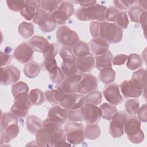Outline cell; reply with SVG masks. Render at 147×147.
<instances>
[{
	"mask_svg": "<svg viewBox=\"0 0 147 147\" xmlns=\"http://www.w3.org/2000/svg\"><path fill=\"white\" fill-rule=\"evenodd\" d=\"M29 44L34 51L43 53L49 45V42L43 36L36 35L29 40Z\"/></svg>",
	"mask_w": 147,
	"mask_h": 147,
	"instance_id": "obj_22",
	"label": "cell"
},
{
	"mask_svg": "<svg viewBox=\"0 0 147 147\" xmlns=\"http://www.w3.org/2000/svg\"><path fill=\"white\" fill-rule=\"evenodd\" d=\"M64 91L60 87H56L55 89L49 90L45 91V96L47 100L52 104L57 105L65 95Z\"/></svg>",
	"mask_w": 147,
	"mask_h": 147,
	"instance_id": "obj_24",
	"label": "cell"
},
{
	"mask_svg": "<svg viewBox=\"0 0 147 147\" xmlns=\"http://www.w3.org/2000/svg\"><path fill=\"white\" fill-rule=\"evenodd\" d=\"M85 105L83 96L70 109L68 112V118L72 122H81L83 120V110Z\"/></svg>",
	"mask_w": 147,
	"mask_h": 147,
	"instance_id": "obj_19",
	"label": "cell"
},
{
	"mask_svg": "<svg viewBox=\"0 0 147 147\" xmlns=\"http://www.w3.org/2000/svg\"><path fill=\"white\" fill-rule=\"evenodd\" d=\"M6 3L8 8L13 11H20L25 7V1H7Z\"/></svg>",
	"mask_w": 147,
	"mask_h": 147,
	"instance_id": "obj_50",
	"label": "cell"
},
{
	"mask_svg": "<svg viewBox=\"0 0 147 147\" xmlns=\"http://www.w3.org/2000/svg\"><path fill=\"white\" fill-rule=\"evenodd\" d=\"M113 58V54L109 51H108L104 54L95 56V64L96 68L98 70L100 71L104 68L111 67Z\"/></svg>",
	"mask_w": 147,
	"mask_h": 147,
	"instance_id": "obj_21",
	"label": "cell"
},
{
	"mask_svg": "<svg viewBox=\"0 0 147 147\" xmlns=\"http://www.w3.org/2000/svg\"><path fill=\"white\" fill-rule=\"evenodd\" d=\"M50 17V13L47 12L42 9H38L36 11L35 16L33 19V22L40 26L44 23Z\"/></svg>",
	"mask_w": 147,
	"mask_h": 147,
	"instance_id": "obj_41",
	"label": "cell"
},
{
	"mask_svg": "<svg viewBox=\"0 0 147 147\" xmlns=\"http://www.w3.org/2000/svg\"><path fill=\"white\" fill-rule=\"evenodd\" d=\"M122 29L114 23L107 21L100 22L99 37L109 44H117L122 39Z\"/></svg>",
	"mask_w": 147,
	"mask_h": 147,
	"instance_id": "obj_2",
	"label": "cell"
},
{
	"mask_svg": "<svg viewBox=\"0 0 147 147\" xmlns=\"http://www.w3.org/2000/svg\"><path fill=\"white\" fill-rule=\"evenodd\" d=\"M103 94L106 100L113 105L120 104L123 100L119 91V87L116 83L110 84L106 87Z\"/></svg>",
	"mask_w": 147,
	"mask_h": 147,
	"instance_id": "obj_13",
	"label": "cell"
},
{
	"mask_svg": "<svg viewBox=\"0 0 147 147\" xmlns=\"http://www.w3.org/2000/svg\"><path fill=\"white\" fill-rule=\"evenodd\" d=\"M1 83L2 85L14 84L20 78V71L13 65L1 67Z\"/></svg>",
	"mask_w": 147,
	"mask_h": 147,
	"instance_id": "obj_11",
	"label": "cell"
},
{
	"mask_svg": "<svg viewBox=\"0 0 147 147\" xmlns=\"http://www.w3.org/2000/svg\"><path fill=\"white\" fill-rule=\"evenodd\" d=\"M18 117L12 113H5L2 114L1 117V129H4L10 125L18 123Z\"/></svg>",
	"mask_w": 147,
	"mask_h": 147,
	"instance_id": "obj_36",
	"label": "cell"
},
{
	"mask_svg": "<svg viewBox=\"0 0 147 147\" xmlns=\"http://www.w3.org/2000/svg\"><path fill=\"white\" fill-rule=\"evenodd\" d=\"M99 78L104 84H110L114 82L115 79V72L112 67L104 68L100 70L99 74Z\"/></svg>",
	"mask_w": 147,
	"mask_h": 147,
	"instance_id": "obj_29",
	"label": "cell"
},
{
	"mask_svg": "<svg viewBox=\"0 0 147 147\" xmlns=\"http://www.w3.org/2000/svg\"><path fill=\"white\" fill-rule=\"evenodd\" d=\"M100 22L93 21L90 24V31L91 36L94 38L99 37V27Z\"/></svg>",
	"mask_w": 147,
	"mask_h": 147,
	"instance_id": "obj_57",
	"label": "cell"
},
{
	"mask_svg": "<svg viewBox=\"0 0 147 147\" xmlns=\"http://www.w3.org/2000/svg\"><path fill=\"white\" fill-rule=\"evenodd\" d=\"M98 87V80L96 78L90 74L82 75V78L79 82L76 92L80 95L87 94L95 90Z\"/></svg>",
	"mask_w": 147,
	"mask_h": 147,
	"instance_id": "obj_9",
	"label": "cell"
},
{
	"mask_svg": "<svg viewBox=\"0 0 147 147\" xmlns=\"http://www.w3.org/2000/svg\"><path fill=\"white\" fill-rule=\"evenodd\" d=\"M146 11L138 5H134L131 6L128 10V14L132 22L139 23V20L141 14Z\"/></svg>",
	"mask_w": 147,
	"mask_h": 147,
	"instance_id": "obj_40",
	"label": "cell"
},
{
	"mask_svg": "<svg viewBox=\"0 0 147 147\" xmlns=\"http://www.w3.org/2000/svg\"><path fill=\"white\" fill-rule=\"evenodd\" d=\"M83 100L84 103H91L95 105H99L102 100V94L101 92L94 90L83 96Z\"/></svg>",
	"mask_w": 147,
	"mask_h": 147,
	"instance_id": "obj_34",
	"label": "cell"
},
{
	"mask_svg": "<svg viewBox=\"0 0 147 147\" xmlns=\"http://www.w3.org/2000/svg\"><path fill=\"white\" fill-rule=\"evenodd\" d=\"M72 50L76 58L82 57L90 55L89 46L84 41H78L72 47Z\"/></svg>",
	"mask_w": 147,
	"mask_h": 147,
	"instance_id": "obj_27",
	"label": "cell"
},
{
	"mask_svg": "<svg viewBox=\"0 0 147 147\" xmlns=\"http://www.w3.org/2000/svg\"><path fill=\"white\" fill-rule=\"evenodd\" d=\"M29 98L32 104L34 105H40L45 101V96L42 91L35 88L30 91L29 94Z\"/></svg>",
	"mask_w": 147,
	"mask_h": 147,
	"instance_id": "obj_35",
	"label": "cell"
},
{
	"mask_svg": "<svg viewBox=\"0 0 147 147\" xmlns=\"http://www.w3.org/2000/svg\"><path fill=\"white\" fill-rule=\"evenodd\" d=\"M85 138L88 140H96L100 135V129L97 124H87L84 129Z\"/></svg>",
	"mask_w": 147,
	"mask_h": 147,
	"instance_id": "obj_28",
	"label": "cell"
},
{
	"mask_svg": "<svg viewBox=\"0 0 147 147\" xmlns=\"http://www.w3.org/2000/svg\"><path fill=\"white\" fill-rule=\"evenodd\" d=\"M75 2L80 4L82 7H87L96 4V1H75Z\"/></svg>",
	"mask_w": 147,
	"mask_h": 147,
	"instance_id": "obj_59",
	"label": "cell"
},
{
	"mask_svg": "<svg viewBox=\"0 0 147 147\" xmlns=\"http://www.w3.org/2000/svg\"><path fill=\"white\" fill-rule=\"evenodd\" d=\"M90 47L92 53L95 56H98L104 54L109 51V44L98 37L94 38L90 41Z\"/></svg>",
	"mask_w": 147,
	"mask_h": 147,
	"instance_id": "obj_18",
	"label": "cell"
},
{
	"mask_svg": "<svg viewBox=\"0 0 147 147\" xmlns=\"http://www.w3.org/2000/svg\"><path fill=\"white\" fill-rule=\"evenodd\" d=\"M56 37L59 43L64 47H71L79 41L77 33L65 25L61 26L57 29Z\"/></svg>",
	"mask_w": 147,
	"mask_h": 147,
	"instance_id": "obj_7",
	"label": "cell"
},
{
	"mask_svg": "<svg viewBox=\"0 0 147 147\" xmlns=\"http://www.w3.org/2000/svg\"><path fill=\"white\" fill-rule=\"evenodd\" d=\"M146 110H147L146 104H144L140 108H139V109L137 113L138 118L141 122H146L147 121Z\"/></svg>",
	"mask_w": 147,
	"mask_h": 147,
	"instance_id": "obj_55",
	"label": "cell"
},
{
	"mask_svg": "<svg viewBox=\"0 0 147 147\" xmlns=\"http://www.w3.org/2000/svg\"><path fill=\"white\" fill-rule=\"evenodd\" d=\"M36 10H37L33 6L25 1V6L20 11V14L26 20L30 21L33 19Z\"/></svg>",
	"mask_w": 147,
	"mask_h": 147,
	"instance_id": "obj_44",
	"label": "cell"
},
{
	"mask_svg": "<svg viewBox=\"0 0 147 147\" xmlns=\"http://www.w3.org/2000/svg\"><path fill=\"white\" fill-rule=\"evenodd\" d=\"M120 13L119 10L115 7L111 6L107 8L105 12V19L107 22H115Z\"/></svg>",
	"mask_w": 147,
	"mask_h": 147,
	"instance_id": "obj_48",
	"label": "cell"
},
{
	"mask_svg": "<svg viewBox=\"0 0 147 147\" xmlns=\"http://www.w3.org/2000/svg\"><path fill=\"white\" fill-rule=\"evenodd\" d=\"M115 22L121 29H126L129 25V21L126 11H120Z\"/></svg>",
	"mask_w": 147,
	"mask_h": 147,
	"instance_id": "obj_49",
	"label": "cell"
},
{
	"mask_svg": "<svg viewBox=\"0 0 147 147\" xmlns=\"http://www.w3.org/2000/svg\"><path fill=\"white\" fill-rule=\"evenodd\" d=\"M34 51L29 44L22 42L16 48L13 52V56L18 62L25 64L32 60Z\"/></svg>",
	"mask_w": 147,
	"mask_h": 147,
	"instance_id": "obj_12",
	"label": "cell"
},
{
	"mask_svg": "<svg viewBox=\"0 0 147 147\" xmlns=\"http://www.w3.org/2000/svg\"><path fill=\"white\" fill-rule=\"evenodd\" d=\"M32 103L27 93H21L14 97V103L11 107V112L18 118L25 117L28 113Z\"/></svg>",
	"mask_w": 147,
	"mask_h": 147,
	"instance_id": "obj_6",
	"label": "cell"
},
{
	"mask_svg": "<svg viewBox=\"0 0 147 147\" xmlns=\"http://www.w3.org/2000/svg\"><path fill=\"white\" fill-rule=\"evenodd\" d=\"M124 131L128 139L133 144H140L144 140V134L141 129V121L134 115L127 118Z\"/></svg>",
	"mask_w": 147,
	"mask_h": 147,
	"instance_id": "obj_4",
	"label": "cell"
},
{
	"mask_svg": "<svg viewBox=\"0 0 147 147\" xmlns=\"http://www.w3.org/2000/svg\"><path fill=\"white\" fill-rule=\"evenodd\" d=\"M43 65L44 68L49 72L57 67V62L55 59H49V60H44L43 62Z\"/></svg>",
	"mask_w": 147,
	"mask_h": 147,
	"instance_id": "obj_56",
	"label": "cell"
},
{
	"mask_svg": "<svg viewBox=\"0 0 147 147\" xmlns=\"http://www.w3.org/2000/svg\"><path fill=\"white\" fill-rule=\"evenodd\" d=\"M82 78V75L76 74L70 77H66L61 83L60 87L65 93H75L76 87Z\"/></svg>",
	"mask_w": 147,
	"mask_h": 147,
	"instance_id": "obj_20",
	"label": "cell"
},
{
	"mask_svg": "<svg viewBox=\"0 0 147 147\" xmlns=\"http://www.w3.org/2000/svg\"><path fill=\"white\" fill-rule=\"evenodd\" d=\"M99 107L102 111V117L107 121H110L115 114L117 112V107L110 103H103Z\"/></svg>",
	"mask_w": 147,
	"mask_h": 147,
	"instance_id": "obj_30",
	"label": "cell"
},
{
	"mask_svg": "<svg viewBox=\"0 0 147 147\" xmlns=\"http://www.w3.org/2000/svg\"><path fill=\"white\" fill-rule=\"evenodd\" d=\"M58 8L64 11L69 18L72 16L74 12V6L73 4L68 1H62Z\"/></svg>",
	"mask_w": 147,
	"mask_h": 147,
	"instance_id": "obj_52",
	"label": "cell"
},
{
	"mask_svg": "<svg viewBox=\"0 0 147 147\" xmlns=\"http://www.w3.org/2000/svg\"><path fill=\"white\" fill-rule=\"evenodd\" d=\"M127 59V55L125 54H119L113 58L112 63L115 65H122L125 64Z\"/></svg>",
	"mask_w": 147,
	"mask_h": 147,
	"instance_id": "obj_54",
	"label": "cell"
},
{
	"mask_svg": "<svg viewBox=\"0 0 147 147\" xmlns=\"http://www.w3.org/2000/svg\"><path fill=\"white\" fill-rule=\"evenodd\" d=\"M59 52V47L56 43H51L44 51L43 56L44 60L55 59Z\"/></svg>",
	"mask_w": 147,
	"mask_h": 147,
	"instance_id": "obj_45",
	"label": "cell"
},
{
	"mask_svg": "<svg viewBox=\"0 0 147 147\" xmlns=\"http://www.w3.org/2000/svg\"><path fill=\"white\" fill-rule=\"evenodd\" d=\"M122 94L126 98H138L142 94L144 88L133 80H126L120 85Z\"/></svg>",
	"mask_w": 147,
	"mask_h": 147,
	"instance_id": "obj_10",
	"label": "cell"
},
{
	"mask_svg": "<svg viewBox=\"0 0 147 147\" xmlns=\"http://www.w3.org/2000/svg\"><path fill=\"white\" fill-rule=\"evenodd\" d=\"M131 80L136 82L144 88L146 87V71L145 69H140L133 72Z\"/></svg>",
	"mask_w": 147,
	"mask_h": 147,
	"instance_id": "obj_38",
	"label": "cell"
},
{
	"mask_svg": "<svg viewBox=\"0 0 147 147\" xmlns=\"http://www.w3.org/2000/svg\"><path fill=\"white\" fill-rule=\"evenodd\" d=\"M26 123L28 130L32 134H36L42 127L43 121L37 116L29 115L26 118Z\"/></svg>",
	"mask_w": 147,
	"mask_h": 147,
	"instance_id": "obj_25",
	"label": "cell"
},
{
	"mask_svg": "<svg viewBox=\"0 0 147 147\" xmlns=\"http://www.w3.org/2000/svg\"><path fill=\"white\" fill-rule=\"evenodd\" d=\"M66 140L69 144H80L85 139L83 126L81 123L69 122L64 127Z\"/></svg>",
	"mask_w": 147,
	"mask_h": 147,
	"instance_id": "obj_5",
	"label": "cell"
},
{
	"mask_svg": "<svg viewBox=\"0 0 147 147\" xmlns=\"http://www.w3.org/2000/svg\"><path fill=\"white\" fill-rule=\"evenodd\" d=\"M146 11H144L141 15L140 20H139V23L141 24L142 28L144 29L145 31V29L146 28Z\"/></svg>",
	"mask_w": 147,
	"mask_h": 147,
	"instance_id": "obj_60",
	"label": "cell"
},
{
	"mask_svg": "<svg viewBox=\"0 0 147 147\" xmlns=\"http://www.w3.org/2000/svg\"><path fill=\"white\" fill-rule=\"evenodd\" d=\"M60 56L63 61H76V57L73 53L71 47H63L60 49Z\"/></svg>",
	"mask_w": 147,
	"mask_h": 147,
	"instance_id": "obj_47",
	"label": "cell"
},
{
	"mask_svg": "<svg viewBox=\"0 0 147 147\" xmlns=\"http://www.w3.org/2000/svg\"><path fill=\"white\" fill-rule=\"evenodd\" d=\"M51 17L53 21L59 25L64 24L67 19L69 18L67 13L61 9L57 8L53 12L51 13Z\"/></svg>",
	"mask_w": 147,
	"mask_h": 147,
	"instance_id": "obj_37",
	"label": "cell"
},
{
	"mask_svg": "<svg viewBox=\"0 0 147 147\" xmlns=\"http://www.w3.org/2000/svg\"><path fill=\"white\" fill-rule=\"evenodd\" d=\"M68 118V110L59 105L52 107L49 109L47 116V119L60 125H63Z\"/></svg>",
	"mask_w": 147,
	"mask_h": 147,
	"instance_id": "obj_15",
	"label": "cell"
},
{
	"mask_svg": "<svg viewBox=\"0 0 147 147\" xmlns=\"http://www.w3.org/2000/svg\"><path fill=\"white\" fill-rule=\"evenodd\" d=\"M142 59L141 56L137 53H131L127 56L126 66L130 70H135L141 67Z\"/></svg>",
	"mask_w": 147,
	"mask_h": 147,
	"instance_id": "obj_33",
	"label": "cell"
},
{
	"mask_svg": "<svg viewBox=\"0 0 147 147\" xmlns=\"http://www.w3.org/2000/svg\"><path fill=\"white\" fill-rule=\"evenodd\" d=\"M49 73L50 79L55 84H60L64 79V75L61 69L58 66Z\"/></svg>",
	"mask_w": 147,
	"mask_h": 147,
	"instance_id": "obj_46",
	"label": "cell"
},
{
	"mask_svg": "<svg viewBox=\"0 0 147 147\" xmlns=\"http://www.w3.org/2000/svg\"><path fill=\"white\" fill-rule=\"evenodd\" d=\"M36 140L41 146L69 145L66 144V137L61 125L47 118L43 121L42 127L36 133Z\"/></svg>",
	"mask_w": 147,
	"mask_h": 147,
	"instance_id": "obj_1",
	"label": "cell"
},
{
	"mask_svg": "<svg viewBox=\"0 0 147 147\" xmlns=\"http://www.w3.org/2000/svg\"><path fill=\"white\" fill-rule=\"evenodd\" d=\"M140 108L139 100L136 99H130L126 101L125 103V110L127 113L131 115L137 114Z\"/></svg>",
	"mask_w": 147,
	"mask_h": 147,
	"instance_id": "obj_42",
	"label": "cell"
},
{
	"mask_svg": "<svg viewBox=\"0 0 147 147\" xmlns=\"http://www.w3.org/2000/svg\"><path fill=\"white\" fill-rule=\"evenodd\" d=\"M39 27L44 33H49L55 29L56 24L53 21L51 17H50L44 23L40 25Z\"/></svg>",
	"mask_w": 147,
	"mask_h": 147,
	"instance_id": "obj_51",
	"label": "cell"
},
{
	"mask_svg": "<svg viewBox=\"0 0 147 147\" xmlns=\"http://www.w3.org/2000/svg\"><path fill=\"white\" fill-rule=\"evenodd\" d=\"M18 32L24 38H29L34 34V26L32 23L23 21L19 25Z\"/></svg>",
	"mask_w": 147,
	"mask_h": 147,
	"instance_id": "obj_32",
	"label": "cell"
},
{
	"mask_svg": "<svg viewBox=\"0 0 147 147\" xmlns=\"http://www.w3.org/2000/svg\"><path fill=\"white\" fill-rule=\"evenodd\" d=\"M102 116V111L99 107L91 103L84 105L83 120L87 124H94L97 122Z\"/></svg>",
	"mask_w": 147,
	"mask_h": 147,
	"instance_id": "obj_14",
	"label": "cell"
},
{
	"mask_svg": "<svg viewBox=\"0 0 147 147\" xmlns=\"http://www.w3.org/2000/svg\"><path fill=\"white\" fill-rule=\"evenodd\" d=\"M41 71V65L39 63L32 61L28 63L24 67L25 75L30 79H33L38 75Z\"/></svg>",
	"mask_w": 147,
	"mask_h": 147,
	"instance_id": "obj_26",
	"label": "cell"
},
{
	"mask_svg": "<svg viewBox=\"0 0 147 147\" xmlns=\"http://www.w3.org/2000/svg\"><path fill=\"white\" fill-rule=\"evenodd\" d=\"M135 2L133 1H114L113 3L118 10H125L127 9Z\"/></svg>",
	"mask_w": 147,
	"mask_h": 147,
	"instance_id": "obj_53",
	"label": "cell"
},
{
	"mask_svg": "<svg viewBox=\"0 0 147 147\" xmlns=\"http://www.w3.org/2000/svg\"><path fill=\"white\" fill-rule=\"evenodd\" d=\"M78 71L82 73H88L92 71L95 65V59L92 55L77 57L76 60Z\"/></svg>",
	"mask_w": 147,
	"mask_h": 147,
	"instance_id": "obj_16",
	"label": "cell"
},
{
	"mask_svg": "<svg viewBox=\"0 0 147 147\" xmlns=\"http://www.w3.org/2000/svg\"><path fill=\"white\" fill-rule=\"evenodd\" d=\"M127 118V115L123 111L117 112L113 117L109 125V131L113 138H119L123 135L124 126Z\"/></svg>",
	"mask_w": 147,
	"mask_h": 147,
	"instance_id": "obj_8",
	"label": "cell"
},
{
	"mask_svg": "<svg viewBox=\"0 0 147 147\" xmlns=\"http://www.w3.org/2000/svg\"><path fill=\"white\" fill-rule=\"evenodd\" d=\"M20 132L18 123L10 125L4 129H1V145L2 143H8L15 138Z\"/></svg>",
	"mask_w": 147,
	"mask_h": 147,
	"instance_id": "obj_17",
	"label": "cell"
},
{
	"mask_svg": "<svg viewBox=\"0 0 147 147\" xmlns=\"http://www.w3.org/2000/svg\"><path fill=\"white\" fill-rule=\"evenodd\" d=\"M61 1H40V7L42 9L49 13H52L56 10L60 4L61 3Z\"/></svg>",
	"mask_w": 147,
	"mask_h": 147,
	"instance_id": "obj_39",
	"label": "cell"
},
{
	"mask_svg": "<svg viewBox=\"0 0 147 147\" xmlns=\"http://www.w3.org/2000/svg\"><path fill=\"white\" fill-rule=\"evenodd\" d=\"M82 95L75 93H65L59 102L60 106L62 107L70 110L82 98Z\"/></svg>",
	"mask_w": 147,
	"mask_h": 147,
	"instance_id": "obj_23",
	"label": "cell"
},
{
	"mask_svg": "<svg viewBox=\"0 0 147 147\" xmlns=\"http://www.w3.org/2000/svg\"><path fill=\"white\" fill-rule=\"evenodd\" d=\"M61 67V71L66 77H70L77 74L78 69L76 61H63Z\"/></svg>",
	"mask_w": 147,
	"mask_h": 147,
	"instance_id": "obj_31",
	"label": "cell"
},
{
	"mask_svg": "<svg viewBox=\"0 0 147 147\" xmlns=\"http://www.w3.org/2000/svg\"><path fill=\"white\" fill-rule=\"evenodd\" d=\"M29 92L28 86L24 82H18L13 84L11 86V93L13 97L21 93H27Z\"/></svg>",
	"mask_w": 147,
	"mask_h": 147,
	"instance_id": "obj_43",
	"label": "cell"
},
{
	"mask_svg": "<svg viewBox=\"0 0 147 147\" xmlns=\"http://www.w3.org/2000/svg\"><path fill=\"white\" fill-rule=\"evenodd\" d=\"M107 7L100 4H95L87 7H80L76 13V18L82 21H95L103 22L105 20Z\"/></svg>",
	"mask_w": 147,
	"mask_h": 147,
	"instance_id": "obj_3",
	"label": "cell"
},
{
	"mask_svg": "<svg viewBox=\"0 0 147 147\" xmlns=\"http://www.w3.org/2000/svg\"><path fill=\"white\" fill-rule=\"evenodd\" d=\"M1 67L9 64L11 60V55L10 54L6 53L2 51H1Z\"/></svg>",
	"mask_w": 147,
	"mask_h": 147,
	"instance_id": "obj_58",
	"label": "cell"
}]
</instances>
